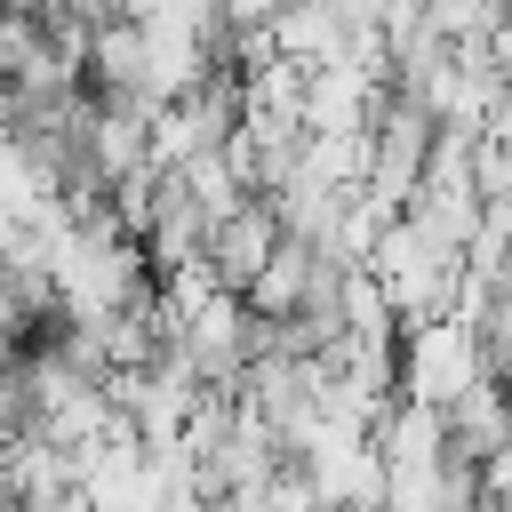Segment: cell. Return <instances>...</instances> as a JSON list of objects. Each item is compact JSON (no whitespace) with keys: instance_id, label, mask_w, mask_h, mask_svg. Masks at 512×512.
Masks as SVG:
<instances>
[{"instance_id":"cell-1","label":"cell","mask_w":512,"mask_h":512,"mask_svg":"<svg viewBox=\"0 0 512 512\" xmlns=\"http://www.w3.org/2000/svg\"><path fill=\"white\" fill-rule=\"evenodd\" d=\"M360 272L384 288L392 320L408 328V320H432V312H448V304H456V272H464V256H456V248H440L416 216H392V224L376 232V248H368V264H360Z\"/></svg>"},{"instance_id":"cell-2","label":"cell","mask_w":512,"mask_h":512,"mask_svg":"<svg viewBox=\"0 0 512 512\" xmlns=\"http://www.w3.org/2000/svg\"><path fill=\"white\" fill-rule=\"evenodd\" d=\"M392 360H400V400H424V408H448L472 376H488V368H480V336H472V320H456V312L408 320L400 344H392Z\"/></svg>"},{"instance_id":"cell-3","label":"cell","mask_w":512,"mask_h":512,"mask_svg":"<svg viewBox=\"0 0 512 512\" xmlns=\"http://www.w3.org/2000/svg\"><path fill=\"white\" fill-rule=\"evenodd\" d=\"M272 240H280V216H272V200L264 192H248L240 208H224L216 224H208V240H200V256H208V272H216V288H248L256 280V264L272 256Z\"/></svg>"},{"instance_id":"cell-4","label":"cell","mask_w":512,"mask_h":512,"mask_svg":"<svg viewBox=\"0 0 512 512\" xmlns=\"http://www.w3.org/2000/svg\"><path fill=\"white\" fill-rule=\"evenodd\" d=\"M440 432H448L456 456L488 464V456L512 440V376H472V384L440 408Z\"/></svg>"},{"instance_id":"cell-5","label":"cell","mask_w":512,"mask_h":512,"mask_svg":"<svg viewBox=\"0 0 512 512\" xmlns=\"http://www.w3.org/2000/svg\"><path fill=\"white\" fill-rule=\"evenodd\" d=\"M272 8H280V0H216V16H224L232 32H256V24L272 16Z\"/></svg>"},{"instance_id":"cell-6","label":"cell","mask_w":512,"mask_h":512,"mask_svg":"<svg viewBox=\"0 0 512 512\" xmlns=\"http://www.w3.org/2000/svg\"><path fill=\"white\" fill-rule=\"evenodd\" d=\"M208 512H264V488H224L208 496Z\"/></svg>"},{"instance_id":"cell-7","label":"cell","mask_w":512,"mask_h":512,"mask_svg":"<svg viewBox=\"0 0 512 512\" xmlns=\"http://www.w3.org/2000/svg\"><path fill=\"white\" fill-rule=\"evenodd\" d=\"M8 8H24V16H40V24H48V16H72V8L88 16V0H8Z\"/></svg>"},{"instance_id":"cell-8","label":"cell","mask_w":512,"mask_h":512,"mask_svg":"<svg viewBox=\"0 0 512 512\" xmlns=\"http://www.w3.org/2000/svg\"><path fill=\"white\" fill-rule=\"evenodd\" d=\"M504 288H512V280H504Z\"/></svg>"}]
</instances>
